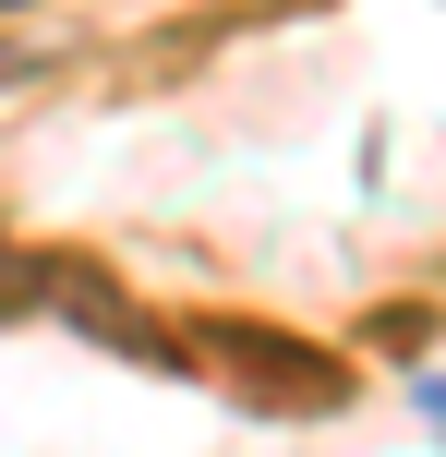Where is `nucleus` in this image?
I'll return each mask as SVG.
<instances>
[{"mask_svg":"<svg viewBox=\"0 0 446 457\" xmlns=\"http://www.w3.org/2000/svg\"><path fill=\"white\" fill-rule=\"evenodd\" d=\"M434 421H446V386H434Z\"/></svg>","mask_w":446,"mask_h":457,"instance_id":"obj_1","label":"nucleus"}]
</instances>
